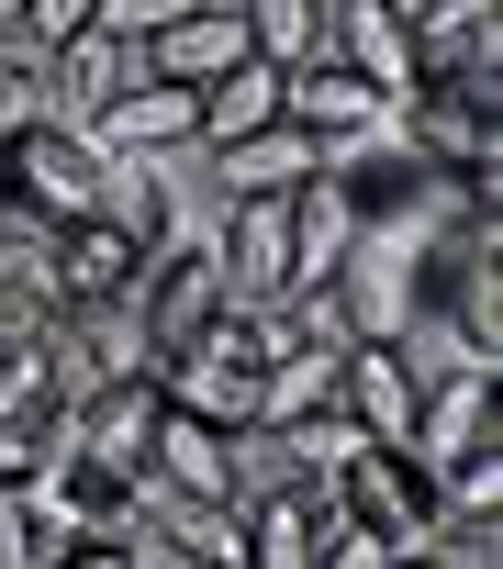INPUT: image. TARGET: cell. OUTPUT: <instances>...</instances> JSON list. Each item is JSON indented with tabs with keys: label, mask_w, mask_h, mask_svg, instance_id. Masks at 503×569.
<instances>
[{
	"label": "cell",
	"mask_w": 503,
	"mask_h": 569,
	"mask_svg": "<svg viewBox=\"0 0 503 569\" xmlns=\"http://www.w3.org/2000/svg\"><path fill=\"white\" fill-rule=\"evenodd\" d=\"M101 190V146L79 123H34V134H0V212H23V223H79Z\"/></svg>",
	"instance_id": "obj_1"
},
{
	"label": "cell",
	"mask_w": 503,
	"mask_h": 569,
	"mask_svg": "<svg viewBox=\"0 0 503 569\" xmlns=\"http://www.w3.org/2000/svg\"><path fill=\"white\" fill-rule=\"evenodd\" d=\"M124 302H135L146 380H157V369H168V358H179V347L224 313V257H213V246H157V257L135 268V291H124Z\"/></svg>",
	"instance_id": "obj_2"
},
{
	"label": "cell",
	"mask_w": 503,
	"mask_h": 569,
	"mask_svg": "<svg viewBox=\"0 0 503 569\" xmlns=\"http://www.w3.org/2000/svg\"><path fill=\"white\" fill-rule=\"evenodd\" d=\"M336 502H347V525L381 536L392 558H436V480H425L403 447H358V458L336 469Z\"/></svg>",
	"instance_id": "obj_3"
},
{
	"label": "cell",
	"mask_w": 503,
	"mask_h": 569,
	"mask_svg": "<svg viewBox=\"0 0 503 569\" xmlns=\"http://www.w3.org/2000/svg\"><path fill=\"white\" fill-rule=\"evenodd\" d=\"M46 380L68 402H90L101 380H146L135 302H46Z\"/></svg>",
	"instance_id": "obj_4"
},
{
	"label": "cell",
	"mask_w": 503,
	"mask_h": 569,
	"mask_svg": "<svg viewBox=\"0 0 503 569\" xmlns=\"http://www.w3.org/2000/svg\"><path fill=\"white\" fill-rule=\"evenodd\" d=\"M470 447H503V369H436L425 402H414L403 458H414L425 480H436L447 458H470Z\"/></svg>",
	"instance_id": "obj_5"
},
{
	"label": "cell",
	"mask_w": 503,
	"mask_h": 569,
	"mask_svg": "<svg viewBox=\"0 0 503 569\" xmlns=\"http://www.w3.org/2000/svg\"><path fill=\"white\" fill-rule=\"evenodd\" d=\"M157 380H101L90 402H68V458L112 469V480H146V447H157Z\"/></svg>",
	"instance_id": "obj_6"
},
{
	"label": "cell",
	"mask_w": 503,
	"mask_h": 569,
	"mask_svg": "<svg viewBox=\"0 0 503 569\" xmlns=\"http://www.w3.org/2000/svg\"><path fill=\"white\" fill-rule=\"evenodd\" d=\"M325 57L347 79H369L381 101H414V23L392 12V0H336L325 12Z\"/></svg>",
	"instance_id": "obj_7"
},
{
	"label": "cell",
	"mask_w": 503,
	"mask_h": 569,
	"mask_svg": "<svg viewBox=\"0 0 503 569\" xmlns=\"http://www.w3.org/2000/svg\"><path fill=\"white\" fill-rule=\"evenodd\" d=\"M23 502H34L46 547H57V536H135V480H112V469H90V458H57L46 480H23Z\"/></svg>",
	"instance_id": "obj_8"
},
{
	"label": "cell",
	"mask_w": 503,
	"mask_h": 569,
	"mask_svg": "<svg viewBox=\"0 0 503 569\" xmlns=\"http://www.w3.org/2000/svg\"><path fill=\"white\" fill-rule=\"evenodd\" d=\"M46 79H57V123H79V134H90V123L146 79V46H124V34H101V23H90V34H68V46L46 57Z\"/></svg>",
	"instance_id": "obj_9"
},
{
	"label": "cell",
	"mask_w": 503,
	"mask_h": 569,
	"mask_svg": "<svg viewBox=\"0 0 503 569\" xmlns=\"http://www.w3.org/2000/svg\"><path fill=\"white\" fill-rule=\"evenodd\" d=\"M358 223H369V212H358L336 179H303V190H292V302H303V291H336V268L358 257Z\"/></svg>",
	"instance_id": "obj_10"
},
{
	"label": "cell",
	"mask_w": 503,
	"mask_h": 569,
	"mask_svg": "<svg viewBox=\"0 0 503 569\" xmlns=\"http://www.w3.org/2000/svg\"><path fill=\"white\" fill-rule=\"evenodd\" d=\"M90 146H112V157H168V146H201V90H179V79H135V90L90 123Z\"/></svg>",
	"instance_id": "obj_11"
},
{
	"label": "cell",
	"mask_w": 503,
	"mask_h": 569,
	"mask_svg": "<svg viewBox=\"0 0 503 569\" xmlns=\"http://www.w3.org/2000/svg\"><path fill=\"white\" fill-rule=\"evenodd\" d=\"M258 46H246V23L224 12V0H201V12H179L157 46H146V79H179V90H213L224 68H246Z\"/></svg>",
	"instance_id": "obj_12"
},
{
	"label": "cell",
	"mask_w": 503,
	"mask_h": 569,
	"mask_svg": "<svg viewBox=\"0 0 503 569\" xmlns=\"http://www.w3.org/2000/svg\"><path fill=\"white\" fill-rule=\"evenodd\" d=\"M135 234L124 223H101V212H79V223H57V302H124L135 291Z\"/></svg>",
	"instance_id": "obj_13"
},
{
	"label": "cell",
	"mask_w": 503,
	"mask_h": 569,
	"mask_svg": "<svg viewBox=\"0 0 503 569\" xmlns=\"http://www.w3.org/2000/svg\"><path fill=\"white\" fill-rule=\"evenodd\" d=\"M146 480H168V491H201V502H235V436H224V425H201V413H157Z\"/></svg>",
	"instance_id": "obj_14"
},
{
	"label": "cell",
	"mask_w": 503,
	"mask_h": 569,
	"mask_svg": "<svg viewBox=\"0 0 503 569\" xmlns=\"http://www.w3.org/2000/svg\"><path fill=\"white\" fill-rule=\"evenodd\" d=\"M213 168H224V201H246V190H303V179H325V134L269 123V134H246V146H213Z\"/></svg>",
	"instance_id": "obj_15"
},
{
	"label": "cell",
	"mask_w": 503,
	"mask_h": 569,
	"mask_svg": "<svg viewBox=\"0 0 503 569\" xmlns=\"http://www.w3.org/2000/svg\"><path fill=\"white\" fill-rule=\"evenodd\" d=\"M280 123V68L269 57H246L201 90V146H246V134H269Z\"/></svg>",
	"instance_id": "obj_16"
},
{
	"label": "cell",
	"mask_w": 503,
	"mask_h": 569,
	"mask_svg": "<svg viewBox=\"0 0 503 569\" xmlns=\"http://www.w3.org/2000/svg\"><path fill=\"white\" fill-rule=\"evenodd\" d=\"M325 12H336V0H235L246 46H258L269 68H314L325 57Z\"/></svg>",
	"instance_id": "obj_17"
},
{
	"label": "cell",
	"mask_w": 503,
	"mask_h": 569,
	"mask_svg": "<svg viewBox=\"0 0 503 569\" xmlns=\"http://www.w3.org/2000/svg\"><path fill=\"white\" fill-rule=\"evenodd\" d=\"M336 358H347V347H292V358H269V369H258V425L325 413V402H336Z\"/></svg>",
	"instance_id": "obj_18"
},
{
	"label": "cell",
	"mask_w": 503,
	"mask_h": 569,
	"mask_svg": "<svg viewBox=\"0 0 503 569\" xmlns=\"http://www.w3.org/2000/svg\"><path fill=\"white\" fill-rule=\"evenodd\" d=\"M34 123H57V79L34 46H0V134H34Z\"/></svg>",
	"instance_id": "obj_19"
},
{
	"label": "cell",
	"mask_w": 503,
	"mask_h": 569,
	"mask_svg": "<svg viewBox=\"0 0 503 569\" xmlns=\"http://www.w3.org/2000/svg\"><path fill=\"white\" fill-rule=\"evenodd\" d=\"M0 291L57 302V234H46V223H23V212H0Z\"/></svg>",
	"instance_id": "obj_20"
},
{
	"label": "cell",
	"mask_w": 503,
	"mask_h": 569,
	"mask_svg": "<svg viewBox=\"0 0 503 569\" xmlns=\"http://www.w3.org/2000/svg\"><path fill=\"white\" fill-rule=\"evenodd\" d=\"M292 480H303V469H292V447H280L269 425H246V436H235V502H258V491H292Z\"/></svg>",
	"instance_id": "obj_21"
},
{
	"label": "cell",
	"mask_w": 503,
	"mask_h": 569,
	"mask_svg": "<svg viewBox=\"0 0 503 569\" xmlns=\"http://www.w3.org/2000/svg\"><path fill=\"white\" fill-rule=\"evenodd\" d=\"M179 12H201V0H101L90 23H101V34H124V46H157Z\"/></svg>",
	"instance_id": "obj_22"
},
{
	"label": "cell",
	"mask_w": 503,
	"mask_h": 569,
	"mask_svg": "<svg viewBox=\"0 0 503 569\" xmlns=\"http://www.w3.org/2000/svg\"><path fill=\"white\" fill-rule=\"evenodd\" d=\"M0 569H46V525L23 491H0Z\"/></svg>",
	"instance_id": "obj_23"
},
{
	"label": "cell",
	"mask_w": 503,
	"mask_h": 569,
	"mask_svg": "<svg viewBox=\"0 0 503 569\" xmlns=\"http://www.w3.org/2000/svg\"><path fill=\"white\" fill-rule=\"evenodd\" d=\"M90 12H101V0H34V12H23V46H34V57H57L68 34H90Z\"/></svg>",
	"instance_id": "obj_24"
},
{
	"label": "cell",
	"mask_w": 503,
	"mask_h": 569,
	"mask_svg": "<svg viewBox=\"0 0 503 569\" xmlns=\"http://www.w3.org/2000/svg\"><path fill=\"white\" fill-rule=\"evenodd\" d=\"M314 569H392V547H381V536H358V525H336Z\"/></svg>",
	"instance_id": "obj_25"
},
{
	"label": "cell",
	"mask_w": 503,
	"mask_h": 569,
	"mask_svg": "<svg viewBox=\"0 0 503 569\" xmlns=\"http://www.w3.org/2000/svg\"><path fill=\"white\" fill-rule=\"evenodd\" d=\"M23 12H34V0H0V46H12V34H23Z\"/></svg>",
	"instance_id": "obj_26"
},
{
	"label": "cell",
	"mask_w": 503,
	"mask_h": 569,
	"mask_svg": "<svg viewBox=\"0 0 503 569\" xmlns=\"http://www.w3.org/2000/svg\"><path fill=\"white\" fill-rule=\"evenodd\" d=\"M392 569H436V558H392Z\"/></svg>",
	"instance_id": "obj_27"
},
{
	"label": "cell",
	"mask_w": 503,
	"mask_h": 569,
	"mask_svg": "<svg viewBox=\"0 0 503 569\" xmlns=\"http://www.w3.org/2000/svg\"><path fill=\"white\" fill-rule=\"evenodd\" d=\"M146 569H179V558H146Z\"/></svg>",
	"instance_id": "obj_28"
},
{
	"label": "cell",
	"mask_w": 503,
	"mask_h": 569,
	"mask_svg": "<svg viewBox=\"0 0 503 569\" xmlns=\"http://www.w3.org/2000/svg\"><path fill=\"white\" fill-rule=\"evenodd\" d=\"M224 12H235V0H224Z\"/></svg>",
	"instance_id": "obj_29"
}]
</instances>
